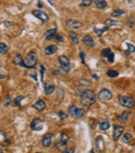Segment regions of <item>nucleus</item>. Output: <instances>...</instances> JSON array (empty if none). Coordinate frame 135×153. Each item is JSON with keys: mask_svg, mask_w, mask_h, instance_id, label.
<instances>
[{"mask_svg": "<svg viewBox=\"0 0 135 153\" xmlns=\"http://www.w3.org/2000/svg\"><path fill=\"white\" fill-rule=\"evenodd\" d=\"M80 102L83 106H90L96 102V94L94 93L92 90L84 91L83 93L81 94Z\"/></svg>", "mask_w": 135, "mask_h": 153, "instance_id": "nucleus-1", "label": "nucleus"}, {"mask_svg": "<svg viewBox=\"0 0 135 153\" xmlns=\"http://www.w3.org/2000/svg\"><path fill=\"white\" fill-rule=\"evenodd\" d=\"M38 62V54L36 51H30L29 53H27V55L24 58V68L27 69H33L36 65Z\"/></svg>", "mask_w": 135, "mask_h": 153, "instance_id": "nucleus-2", "label": "nucleus"}, {"mask_svg": "<svg viewBox=\"0 0 135 153\" xmlns=\"http://www.w3.org/2000/svg\"><path fill=\"white\" fill-rule=\"evenodd\" d=\"M70 141V136L65 132H61L58 136H57L56 143H55V147L56 149L60 151H63L67 148V145Z\"/></svg>", "mask_w": 135, "mask_h": 153, "instance_id": "nucleus-3", "label": "nucleus"}, {"mask_svg": "<svg viewBox=\"0 0 135 153\" xmlns=\"http://www.w3.org/2000/svg\"><path fill=\"white\" fill-rule=\"evenodd\" d=\"M119 101H120V104L122 105V106H125V107H128V108H132L135 104L134 99L129 96H126V95L120 96Z\"/></svg>", "mask_w": 135, "mask_h": 153, "instance_id": "nucleus-4", "label": "nucleus"}, {"mask_svg": "<svg viewBox=\"0 0 135 153\" xmlns=\"http://www.w3.org/2000/svg\"><path fill=\"white\" fill-rule=\"evenodd\" d=\"M98 98L100 99V101L102 102H108L112 99V93L108 89H103L99 92L98 94Z\"/></svg>", "mask_w": 135, "mask_h": 153, "instance_id": "nucleus-5", "label": "nucleus"}, {"mask_svg": "<svg viewBox=\"0 0 135 153\" xmlns=\"http://www.w3.org/2000/svg\"><path fill=\"white\" fill-rule=\"evenodd\" d=\"M58 62L60 64V67L61 69L65 71V72H69L71 70V64H70V60L65 55H60L58 56Z\"/></svg>", "mask_w": 135, "mask_h": 153, "instance_id": "nucleus-6", "label": "nucleus"}, {"mask_svg": "<svg viewBox=\"0 0 135 153\" xmlns=\"http://www.w3.org/2000/svg\"><path fill=\"white\" fill-rule=\"evenodd\" d=\"M69 114L74 118H81L84 115V111L82 108L77 107L76 105H72L69 107Z\"/></svg>", "mask_w": 135, "mask_h": 153, "instance_id": "nucleus-7", "label": "nucleus"}, {"mask_svg": "<svg viewBox=\"0 0 135 153\" xmlns=\"http://www.w3.org/2000/svg\"><path fill=\"white\" fill-rule=\"evenodd\" d=\"M67 26L71 28L72 30L75 29H79L82 27V23L78 20H75V19H68L67 20Z\"/></svg>", "mask_w": 135, "mask_h": 153, "instance_id": "nucleus-8", "label": "nucleus"}, {"mask_svg": "<svg viewBox=\"0 0 135 153\" xmlns=\"http://www.w3.org/2000/svg\"><path fill=\"white\" fill-rule=\"evenodd\" d=\"M32 15L38 18L39 20H41L42 22H47L49 20V16L45 13H43L42 11H39V9H34L32 11Z\"/></svg>", "mask_w": 135, "mask_h": 153, "instance_id": "nucleus-9", "label": "nucleus"}, {"mask_svg": "<svg viewBox=\"0 0 135 153\" xmlns=\"http://www.w3.org/2000/svg\"><path fill=\"white\" fill-rule=\"evenodd\" d=\"M30 127H31L32 130H36V131H40V130H42L43 129L42 120H40L39 118L33 119V120L31 121V123H30Z\"/></svg>", "mask_w": 135, "mask_h": 153, "instance_id": "nucleus-10", "label": "nucleus"}, {"mask_svg": "<svg viewBox=\"0 0 135 153\" xmlns=\"http://www.w3.org/2000/svg\"><path fill=\"white\" fill-rule=\"evenodd\" d=\"M52 138H53V134L52 133H46L43 136V140H42L43 146L44 147H50L52 144Z\"/></svg>", "mask_w": 135, "mask_h": 153, "instance_id": "nucleus-11", "label": "nucleus"}, {"mask_svg": "<svg viewBox=\"0 0 135 153\" xmlns=\"http://www.w3.org/2000/svg\"><path fill=\"white\" fill-rule=\"evenodd\" d=\"M124 132V127L122 126H114V129H113V135H112V138H113V141L117 142L120 136L123 134Z\"/></svg>", "mask_w": 135, "mask_h": 153, "instance_id": "nucleus-12", "label": "nucleus"}, {"mask_svg": "<svg viewBox=\"0 0 135 153\" xmlns=\"http://www.w3.org/2000/svg\"><path fill=\"white\" fill-rule=\"evenodd\" d=\"M95 143H96V148L98 149V151H103L105 149V143H104L102 136H98Z\"/></svg>", "mask_w": 135, "mask_h": 153, "instance_id": "nucleus-13", "label": "nucleus"}, {"mask_svg": "<svg viewBox=\"0 0 135 153\" xmlns=\"http://www.w3.org/2000/svg\"><path fill=\"white\" fill-rule=\"evenodd\" d=\"M32 107L34 108V109H36V111H44V109H45L46 103H45L44 101H43L42 99H39L38 101L36 102V103H33Z\"/></svg>", "mask_w": 135, "mask_h": 153, "instance_id": "nucleus-14", "label": "nucleus"}, {"mask_svg": "<svg viewBox=\"0 0 135 153\" xmlns=\"http://www.w3.org/2000/svg\"><path fill=\"white\" fill-rule=\"evenodd\" d=\"M82 42H83L84 45H86L87 47H94L95 46V42H94V39L90 36L86 34L82 38Z\"/></svg>", "mask_w": 135, "mask_h": 153, "instance_id": "nucleus-15", "label": "nucleus"}, {"mask_svg": "<svg viewBox=\"0 0 135 153\" xmlns=\"http://www.w3.org/2000/svg\"><path fill=\"white\" fill-rule=\"evenodd\" d=\"M44 91H45L46 95L49 96V95H51L54 91H55V87H54L53 84H50V83L45 82V83H44Z\"/></svg>", "mask_w": 135, "mask_h": 153, "instance_id": "nucleus-16", "label": "nucleus"}, {"mask_svg": "<svg viewBox=\"0 0 135 153\" xmlns=\"http://www.w3.org/2000/svg\"><path fill=\"white\" fill-rule=\"evenodd\" d=\"M130 115H131V111H124L123 114L121 115V116H119L117 117V121L120 122V123H125V122H127V120H128V117H129Z\"/></svg>", "mask_w": 135, "mask_h": 153, "instance_id": "nucleus-17", "label": "nucleus"}, {"mask_svg": "<svg viewBox=\"0 0 135 153\" xmlns=\"http://www.w3.org/2000/svg\"><path fill=\"white\" fill-rule=\"evenodd\" d=\"M57 51V46L56 45H49L45 48V54L46 55H52Z\"/></svg>", "mask_w": 135, "mask_h": 153, "instance_id": "nucleus-18", "label": "nucleus"}, {"mask_svg": "<svg viewBox=\"0 0 135 153\" xmlns=\"http://www.w3.org/2000/svg\"><path fill=\"white\" fill-rule=\"evenodd\" d=\"M14 64L17 65V66H21L24 68V58L22 57L21 54H17L14 58Z\"/></svg>", "mask_w": 135, "mask_h": 153, "instance_id": "nucleus-19", "label": "nucleus"}, {"mask_svg": "<svg viewBox=\"0 0 135 153\" xmlns=\"http://www.w3.org/2000/svg\"><path fill=\"white\" fill-rule=\"evenodd\" d=\"M57 29L56 28H53V29H50L46 32V41H51L54 36H56Z\"/></svg>", "mask_w": 135, "mask_h": 153, "instance_id": "nucleus-20", "label": "nucleus"}, {"mask_svg": "<svg viewBox=\"0 0 135 153\" xmlns=\"http://www.w3.org/2000/svg\"><path fill=\"white\" fill-rule=\"evenodd\" d=\"M104 24L106 25V26L110 27V26H117V25L121 24L120 21H117V20H112V19H106L105 21H104Z\"/></svg>", "mask_w": 135, "mask_h": 153, "instance_id": "nucleus-21", "label": "nucleus"}, {"mask_svg": "<svg viewBox=\"0 0 135 153\" xmlns=\"http://www.w3.org/2000/svg\"><path fill=\"white\" fill-rule=\"evenodd\" d=\"M95 4H96V6L98 9H101L107 7V2H106L105 0H95Z\"/></svg>", "mask_w": 135, "mask_h": 153, "instance_id": "nucleus-22", "label": "nucleus"}, {"mask_svg": "<svg viewBox=\"0 0 135 153\" xmlns=\"http://www.w3.org/2000/svg\"><path fill=\"white\" fill-rule=\"evenodd\" d=\"M108 28H109V27H108V26L104 27V28H101V29H99V28H97V27H95V28H94V32L96 33V36H102V34H103V33L105 32V31H107Z\"/></svg>", "mask_w": 135, "mask_h": 153, "instance_id": "nucleus-23", "label": "nucleus"}, {"mask_svg": "<svg viewBox=\"0 0 135 153\" xmlns=\"http://www.w3.org/2000/svg\"><path fill=\"white\" fill-rule=\"evenodd\" d=\"M99 127L101 130H107L110 128V123L108 121H102V122H100Z\"/></svg>", "mask_w": 135, "mask_h": 153, "instance_id": "nucleus-24", "label": "nucleus"}, {"mask_svg": "<svg viewBox=\"0 0 135 153\" xmlns=\"http://www.w3.org/2000/svg\"><path fill=\"white\" fill-rule=\"evenodd\" d=\"M70 36H71V39H72L73 43L75 44V45H77L79 43V38H78V34L75 32V31H71L70 32Z\"/></svg>", "mask_w": 135, "mask_h": 153, "instance_id": "nucleus-25", "label": "nucleus"}, {"mask_svg": "<svg viewBox=\"0 0 135 153\" xmlns=\"http://www.w3.org/2000/svg\"><path fill=\"white\" fill-rule=\"evenodd\" d=\"M126 46L128 47V49L127 50H125L124 52H125V54H127V55H129V54L133 53L135 51V46H133L132 44H129V43H127Z\"/></svg>", "mask_w": 135, "mask_h": 153, "instance_id": "nucleus-26", "label": "nucleus"}, {"mask_svg": "<svg viewBox=\"0 0 135 153\" xmlns=\"http://www.w3.org/2000/svg\"><path fill=\"white\" fill-rule=\"evenodd\" d=\"M24 99H25L24 96L16 97L15 99H14V105H15V106H18V107H21V101L22 100H24Z\"/></svg>", "mask_w": 135, "mask_h": 153, "instance_id": "nucleus-27", "label": "nucleus"}, {"mask_svg": "<svg viewBox=\"0 0 135 153\" xmlns=\"http://www.w3.org/2000/svg\"><path fill=\"white\" fill-rule=\"evenodd\" d=\"M125 15V11H122V9H115L112 12L111 16L113 17V18H117V17H121V16H124Z\"/></svg>", "mask_w": 135, "mask_h": 153, "instance_id": "nucleus-28", "label": "nucleus"}, {"mask_svg": "<svg viewBox=\"0 0 135 153\" xmlns=\"http://www.w3.org/2000/svg\"><path fill=\"white\" fill-rule=\"evenodd\" d=\"M9 52V46L4 43H0V53L6 54Z\"/></svg>", "mask_w": 135, "mask_h": 153, "instance_id": "nucleus-29", "label": "nucleus"}, {"mask_svg": "<svg viewBox=\"0 0 135 153\" xmlns=\"http://www.w3.org/2000/svg\"><path fill=\"white\" fill-rule=\"evenodd\" d=\"M132 134L131 133H129V132H125L123 134V141L124 143H129L131 140H132Z\"/></svg>", "mask_w": 135, "mask_h": 153, "instance_id": "nucleus-30", "label": "nucleus"}, {"mask_svg": "<svg viewBox=\"0 0 135 153\" xmlns=\"http://www.w3.org/2000/svg\"><path fill=\"white\" fill-rule=\"evenodd\" d=\"M7 76V71H6L5 68H3L1 65H0V79H4Z\"/></svg>", "mask_w": 135, "mask_h": 153, "instance_id": "nucleus-31", "label": "nucleus"}, {"mask_svg": "<svg viewBox=\"0 0 135 153\" xmlns=\"http://www.w3.org/2000/svg\"><path fill=\"white\" fill-rule=\"evenodd\" d=\"M107 76L111 78H115L119 76V72H117V71H114V70H109V71H107Z\"/></svg>", "mask_w": 135, "mask_h": 153, "instance_id": "nucleus-32", "label": "nucleus"}, {"mask_svg": "<svg viewBox=\"0 0 135 153\" xmlns=\"http://www.w3.org/2000/svg\"><path fill=\"white\" fill-rule=\"evenodd\" d=\"M110 53H111V49L110 48H105V49H103V50H102V52H101V55H102L103 57H106V58H107V56Z\"/></svg>", "mask_w": 135, "mask_h": 153, "instance_id": "nucleus-33", "label": "nucleus"}, {"mask_svg": "<svg viewBox=\"0 0 135 153\" xmlns=\"http://www.w3.org/2000/svg\"><path fill=\"white\" fill-rule=\"evenodd\" d=\"M57 115H58V117H59V119L61 121H63V120H66L67 118H68V116H67L65 113H63V111H59L58 113H57Z\"/></svg>", "mask_w": 135, "mask_h": 153, "instance_id": "nucleus-34", "label": "nucleus"}, {"mask_svg": "<svg viewBox=\"0 0 135 153\" xmlns=\"http://www.w3.org/2000/svg\"><path fill=\"white\" fill-rule=\"evenodd\" d=\"M92 3H93V2H92V0H83V1L81 2L80 5L83 6V7H87V6H90Z\"/></svg>", "mask_w": 135, "mask_h": 153, "instance_id": "nucleus-35", "label": "nucleus"}, {"mask_svg": "<svg viewBox=\"0 0 135 153\" xmlns=\"http://www.w3.org/2000/svg\"><path fill=\"white\" fill-rule=\"evenodd\" d=\"M107 60H108V62H109V63H113V60H114V54L112 53V52H111V53L107 56Z\"/></svg>", "mask_w": 135, "mask_h": 153, "instance_id": "nucleus-36", "label": "nucleus"}, {"mask_svg": "<svg viewBox=\"0 0 135 153\" xmlns=\"http://www.w3.org/2000/svg\"><path fill=\"white\" fill-rule=\"evenodd\" d=\"M80 83L81 84H84V85H90V82L88 80H86V79H80Z\"/></svg>", "mask_w": 135, "mask_h": 153, "instance_id": "nucleus-37", "label": "nucleus"}, {"mask_svg": "<svg viewBox=\"0 0 135 153\" xmlns=\"http://www.w3.org/2000/svg\"><path fill=\"white\" fill-rule=\"evenodd\" d=\"M9 103H11V97H9V95H6V96H5V102H4V105H6V106H7V105H9Z\"/></svg>", "mask_w": 135, "mask_h": 153, "instance_id": "nucleus-38", "label": "nucleus"}, {"mask_svg": "<svg viewBox=\"0 0 135 153\" xmlns=\"http://www.w3.org/2000/svg\"><path fill=\"white\" fill-rule=\"evenodd\" d=\"M44 72H45V67L41 65V77H42V80L44 79Z\"/></svg>", "mask_w": 135, "mask_h": 153, "instance_id": "nucleus-39", "label": "nucleus"}, {"mask_svg": "<svg viewBox=\"0 0 135 153\" xmlns=\"http://www.w3.org/2000/svg\"><path fill=\"white\" fill-rule=\"evenodd\" d=\"M63 153H74L75 152V149L74 148H70V149H66V150L63 151Z\"/></svg>", "mask_w": 135, "mask_h": 153, "instance_id": "nucleus-40", "label": "nucleus"}, {"mask_svg": "<svg viewBox=\"0 0 135 153\" xmlns=\"http://www.w3.org/2000/svg\"><path fill=\"white\" fill-rule=\"evenodd\" d=\"M56 40L58 41V42H63V38L60 34H58V36H56Z\"/></svg>", "mask_w": 135, "mask_h": 153, "instance_id": "nucleus-41", "label": "nucleus"}, {"mask_svg": "<svg viewBox=\"0 0 135 153\" xmlns=\"http://www.w3.org/2000/svg\"><path fill=\"white\" fill-rule=\"evenodd\" d=\"M80 57H81V60L84 63V52H80Z\"/></svg>", "mask_w": 135, "mask_h": 153, "instance_id": "nucleus-42", "label": "nucleus"}, {"mask_svg": "<svg viewBox=\"0 0 135 153\" xmlns=\"http://www.w3.org/2000/svg\"><path fill=\"white\" fill-rule=\"evenodd\" d=\"M57 74H59V72H57V71H53V75H57Z\"/></svg>", "mask_w": 135, "mask_h": 153, "instance_id": "nucleus-43", "label": "nucleus"}, {"mask_svg": "<svg viewBox=\"0 0 135 153\" xmlns=\"http://www.w3.org/2000/svg\"><path fill=\"white\" fill-rule=\"evenodd\" d=\"M93 77L95 78V79H98V76H96V75H93Z\"/></svg>", "mask_w": 135, "mask_h": 153, "instance_id": "nucleus-44", "label": "nucleus"}, {"mask_svg": "<svg viewBox=\"0 0 135 153\" xmlns=\"http://www.w3.org/2000/svg\"><path fill=\"white\" fill-rule=\"evenodd\" d=\"M3 152V150H2V149H0V153H2Z\"/></svg>", "mask_w": 135, "mask_h": 153, "instance_id": "nucleus-45", "label": "nucleus"}]
</instances>
